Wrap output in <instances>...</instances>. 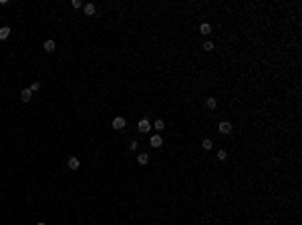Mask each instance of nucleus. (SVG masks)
<instances>
[{
  "mask_svg": "<svg viewBox=\"0 0 302 225\" xmlns=\"http://www.w3.org/2000/svg\"><path fill=\"white\" fill-rule=\"evenodd\" d=\"M69 167H71V169H79V167H81V161H79L77 157H71V159H69Z\"/></svg>",
  "mask_w": 302,
  "mask_h": 225,
  "instance_id": "nucleus-6",
  "label": "nucleus"
},
{
  "mask_svg": "<svg viewBox=\"0 0 302 225\" xmlns=\"http://www.w3.org/2000/svg\"><path fill=\"white\" fill-rule=\"evenodd\" d=\"M201 147L206 149V151H210V149L214 147V143H211V139H203V141H201Z\"/></svg>",
  "mask_w": 302,
  "mask_h": 225,
  "instance_id": "nucleus-13",
  "label": "nucleus"
},
{
  "mask_svg": "<svg viewBox=\"0 0 302 225\" xmlns=\"http://www.w3.org/2000/svg\"><path fill=\"white\" fill-rule=\"evenodd\" d=\"M137 129H139V133H149V131H151V123H149L147 119H141L139 121V125H137Z\"/></svg>",
  "mask_w": 302,
  "mask_h": 225,
  "instance_id": "nucleus-2",
  "label": "nucleus"
},
{
  "mask_svg": "<svg viewBox=\"0 0 302 225\" xmlns=\"http://www.w3.org/2000/svg\"><path fill=\"white\" fill-rule=\"evenodd\" d=\"M203 50H207V53H210V50H214V44H211V40L203 42Z\"/></svg>",
  "mask_w": 302,
  "mask_h": 225,
  "instance_id": "nucleus-16",
  "label": "nucleus"
},
{
  "mask_svg": "<svg viewBox=\"0 0 302 225\" xmlns=\"http://www.w3.org/2000/svg\"><path fill=\"white\" fill-rule=\"evenodd\" d=\"M8 36H10V28L8 26H2V28H0V40L8 38Z\"/></svg>",
  "mask_w": 302,
  "mask_h": 225,
  "instance_id": "nucleus-8",
  "label": "nucleus"
},
{
  "mask_svg": "<svg viewBox=\"0 0 302 225\" xmlns=\"http://www.w3.org/2000/svg\"><path fill=\"white\" fill-rule=\"evenodd\" d=\"M129 149H131V151H135V149H137V141H133V143L129 145Z\"/></svg>",
  "mask_w": 302,
  "mask_h": 225,
  "instance_id": "nucleus-19",
  "label": "nucleus"
},
{
  "mask_svg": "<svg viewBox=\"0 0 302 225\" xmlns=\"http://www.w3.org/2000/svg\"><path fill=\"white\" fill-rule=\"evenodd\" d=\"M71 4H73V8H81V0H73Z\"/></svg>",
  "mask_w": 302,
  "mask_h": 225,
  "instance_id": "nucleus-18",
  "label": "nucleus"
},
{
  "mask_svg": "<svg viewBox=\"0 0 302 225\" xmlns=\"http://www.w3.org/2000/svg\"><path fill=\"white\" fill-rule=\"evenodd\" d=\"M153 127H155L157 131H163V127H165V123H163V121L159 119V121H155V125H153Z\"/></svg>",
  "mask_w": 302,
  "mask_h": 225,
  "instance_id": "nucleus-14",
  "label": "nucleus"
},
{
  "mask_svg": "<svg viewBox=\"0 0 302 225\" xmlns=\"http://www.w3.org/2000/svg\"><path fill=\"white\" fill-rule=\"evenodd\" d=\"M95 10H97L95 4H87V6H85V14H87V16H93V14H95Z\"/></svg>",
  "mask_w": 302,
  "mask_h": 225,
  "instance_id": "nucleus-10",
  "label": "nucleus"
},
{
  "mask_svg": "<svg viewBox=\"0 0 302 225\" xmlns=\"http://www.w3.org/2000/svg\"><path fill=\"white\" fill-rule=\"evenodd\" d=\"M125 127V119L123 117H115L113 119V129H123Z\"/></svg>",
  "mask_w": 302,
  "mask_h": 225,
  "instance_id": "nucleus-4",
  "label": "nucleus"
},
{
  "mask_svg": "<svg viewBox=\"0 0 302 225\" xmlns=\"http://www.w3.org/2000/svg\"><path fill=\"white\" fill-rule=\"evenodd\" d=\"M149 145L151 147H155V149H159L163 145V139H161V135H153L151 139H149Z\"/></svg>",
  "mask_w": 302,
  "mask_h": 225,
  "instance_id": "nucleus-3",
  "label": "nucleus"
},
{
  "mask_svg": "<svg viewBox=\"0 0 302 225\" xmlns=\"http://www.w3.org/2000/svg\"><path fill=\"white\" fill-rule=\"evenodd\" d=\"M218 159H220V161H226V159H228V153H226V151H220V153H218Z\"/></svg>",
  "mask_w": 302,
  "mask_h": 225,
  "instance_id": "nucleus-17",
  "label": "nucleus"
},
{
  "mask_svg": "<svg viewBox=\"0 0 302 225\" xmlns=\"http://www.w3.org/2000/svg\"><path fill=\"white\" fill-rule=\"evenodd\" d=\"M39 225H47V223H39Z\"/></svg>",
  "mask_w": 302,
  "mask_h": 225,
  "instance_id": "nucleus-20",
  "label": "nucleus"
},
{
  "mask_svg": "<svg viewBox=\"0 0 302 225\" xmlns=\"http://www.w3.org/2000/svg\"><path fill=\"white\" fill-rule=\"evenodd\" d=\"M218 131H220L222 135H230L232 133V123L230 121H222L220 127H218Z\"/></svg>",
  "mask_w": 302,
  "mask_h": 225,
  "instance_id": "nucleus-1",
  "label": "nucleus"
},
{
  "mask_svg": "<svg viewBox=\"0 0 302 225\" xmlns=\"http://www.w3.org/2000/svg\"><path fill=\"white\" fill-rule=\"evenodd\" d=\"M39 89H40V82H39V81H34L32 85H30V91H32V93H36Z\"/></svg>",
  "mask_w": 302,
  "mask_h": 225,
  "instance_id": "nucleus-15",
  "label": "nucleus"
},
{
  "mask_svg": "<svg viewBox=\"0 0 302 225\" xmlns=\"http://www.w3.org/2000/svg\"><path fill=\"white\" fill-rule=\"evenodd\" d=\"M137 163H139V165H147L149 163V155L147 153H141L139 157H137Z\"/></svg>",
  "mask_w": 302,
  "mask_h": 225,
  "instance_id": "nucleus-7",
  "label": "nucleus"
},
{
  "mask_svg": "<svg viewBox=\"0 0 302 225\" xmlns=\"http://www.w3.org/2000/svg\"><path fill=\"white\" fill-rule=\"evenodd\" d=\"M44 50H47V53H53L54 50V40H47V42H44Z\"/></svg>",
  "mask_w": 302,
  "mask_h": 225,
  "instance_id": "nucleus-12",
  "label": "nucleus"
},
{
  "mask_svg": "<svg viewBox=\"0 0 302 225\" xmlns=\"http://www.w3.org/2000/svg\"><path fill=\"white\" fill-rule=\"evenodd\" d=\"M206 107H207V109H216V107H218V101L214 99V96H210V99L206 101Z\"/></svg>",
  "mask_w": 302,
  "mask_h": 225,
  "instance_id": "nucleus-9",
  "label": "nucleus"
},
{
  "mask_svg": "<svg viewBox=\"0 0 302 225\" xmlns=\"http://www.w3.org/2000/svg\"><path fill=\"white\" fill-rule=\"evenodd\" d=\"M199 32H201V34H210V32H211V26H210L207 22H203V24L199 26Z\"/></svg>",
  "mask_w": 302,
  "mask_h": 225,
  "instance_id": "nucleus-11",
  "label": "nucleus"
},
{
  "mask_svg": "<svg viewBox=\"0 0 302 225\" xmlns=\"http://www.w3.org/2000/svg\"><path fill=\"white\" fill-rule=\"evenodd\" d=\"M20 99H22L24 103H28L30 99H32V91H30V89H24V91L20 93Z\"/></svg>",
  "mask_w": 302,
  "mask_h": 225,
  "instance_id": "nucleus-5",
  "label": "nucleus"
}]
</instances>
